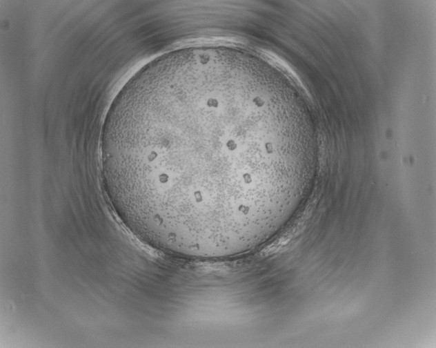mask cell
<instances>
[{
	"mask_svg": "<svg viewBox=\"0 0 436 348\" xmlns=\"http://www.w3.org/2000/svg\"><path fill=\"white\" fill-rule=\"evenodd\" d=\"M252 101L214 80L121 90L101 134V175L121 221L157 244L237 231L268 198L256 180Z\"/></svg>",
	"mask_w": 436,
	"mask_h": 348,
	"instance_id": "cell-1",
	"label": "cell"
}]
</instances>
